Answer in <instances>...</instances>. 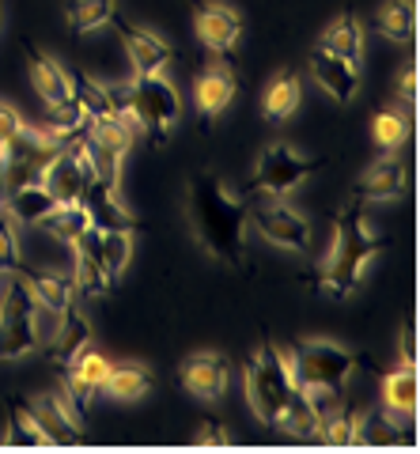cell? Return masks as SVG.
<instances>
[{"mask_svg": "<svg viewBox=\"0 0 420 454\" xmlns=\"http://www.w3.org/2000/svg\"><path fill=\"white\" fill-rule=\"evenodd\" d=\"M186 205H190V223H193L198 243L216 262L243 269L246 265V201L243 197H235L216 175L201 170L198 178H190Z\"/></svg>", "mask_w": 420, "mask_h": 454, "instance_id": "cell-1", "label": "cell"}, {"mask_svg": "<svg viewBox=\"0 0 420 454\" xmlns=\"http://www.w3.org/2000/svg\"><path fill=\"white\" fill-rule=\"evenodd\" d=\"M386 247H390L386 239L368 231L360 201H348L338 216H333V243L326 250V258L318 262L315 288L333 295V300L353 295L360 288L363 273H368V265L375 262V254H383Z\"/></svg>", "mask_w": 420, "mask_h": 454, "instance_id": "cell-2", "label": "cell"}, {"mask_svg": "<svg viewBox=\"0 0 420 454\" xmlns=\"http://www.w3.org/2000/svg\"><path fill=\"white\" fill-rule=\"evenodd\" d=\"M296 372H292V356H284L280 348H273L269 340L254 352V360L246 364V402L254 409V417L261 424L276 428L284 405L296 394Z\"/></svg>", "mask_w": 420, "mask_h": 454, "instance_id": "cell-3", "label": "cell"}, {"mask_svg": "<svg viewBox=\"0 0 420 454\" xmlns=\"http://www.w3.org/2000/svg\"><path fill=\"white\" fill-rule=\"evenodd\" d=\"M121 110L133 125H140L152 140L163 145V140L171 137V129L178 125L182 103H178V91L171 88V80H167L163 73H148V76H136L129 83V91L121 95Z\"/></svg>", "mask_w": 420, "mask_h": 454, "instance_id": "cell-4", "label": "cell"}, {"mask_svg": "<svg viewBox=\"0 0 420 454\" xmlns=\"http://www.w3.org/2000/svg\"><path fill=\"white\" fill-rule=\"evenodd\" d=\"M360 356L353 348H341L333 340H307L292 356V372H296V387L311 397L338 394L348 379H353Z\"/></svg>", "mask_w": 420, "mask_h": 454, "instance_id": "cell-5", "label": "cell"}, {"mask_svg": "<svg viewBox=\"0 0 420 454\" xmlns=\"http://www.w3.org/2000/svg\"><path fill=\"white\" fill-rule=\"evenodd\" d=\"M61 148H65V140H58L50 129L23 125L8 145H0V182H4V190L27 186V182H42L50 163L61 155Z\"/></svg>", "mask_w": 420, "mask_h": 454, "instance_id": "cell-6", "label": "cell"}, {"mask_svg": "<svg viewBox=\"0 0 420 454\" xmlns=\"http://www.w3.org/2000/svg\"><path fill=\"white\" fill-rule=\"evenodd\" d=\"M35 295L27 292L19 273H12L0 295V360H23L38 348V318Z\"/></svg>", "mask_w": 420, "mask_h": 454, "instance_id": "cell-7", "label": "cell"}, {"mask_svg": "<svg viewBox=\"0 0 420 454\" xmlns=\"http://www.w3.org/2000/svg\"><path fill=\"white\" fill-rule=\"evenodd\" d=\"M246 220L254 223V231L265 239L269 247L280 250H292V254H307L311 250V223L292 205H284L280 197H254L246 205Z\"/></svg>", "mask_w": 420, "mask_h": 454, "instance_id": "cell-8", "label": "cell"}, {"mask_svg": "<svg viewBox=\"0 0 420 454\" xmlns=\"http://www.w3.org/2000/svg\"><path fill=\"white\" fill-rule=\"evenodd\" d=\"M322 167H326V160L299 155L292 145H269L254 163V190L269 193V197H284L296 186H303V182Z\"/></svg>", "mask_w": 420, "mask_h": 454, "instance_id": "cell-9", "label": "cell"}, {"mask_svg": "<svg viewBox=\"0 0 420 454\" xmlns=\"http://www.w3.org/2000/svg\"><path fill=\"white\" fill-rule=\"evenodd\" d=\"M31 413L42 435H46V447H73L83 439V409H76V402L65 390H53L31 402Z\"/></svg>", "mask_w": 420, "mask_h": 454, "instance_id": "cell-10", "label": "cell"}, {"mask_svg": "<svg viewBox=\"0 0 420 454\" xmlns=\"http://www.w3.org/2000/svg\"><path fill=\"white\" fill-rule=\"evenodd\" d=\"M193 27H198V38L208 53L216 57H231L235 46L243 38V20L231 4H220V0H198V16H193Z\"/></svg>", "mask_w": 420, "mask_h": 454, "instance_id": "cell-11", "label": "cell"}, {"mask_svg": "<svg viewBox=\"0 0 420 454\" xmlns=\"http://www.w3.org/2000/svg\"><path fill=\"white\" fill-rule=\"evenodd\" d=\"M182 387H186L193 397L201 402H220L228 394V382H231V367L220 352H198L182 364Z\"/></svg>", "mask_w": 420, "mask_h": 454, "instance_id": "cell-12", "label": "cell"}, {"mask_svg": "<svg viewBox=\"0 0 420 454\" xmlns=\"http://www.w3.org/2000/svg\"><path fill=\"white\" fill-rule=\"evenodd\" d=\"M73 250H76V288L83 295H106L114 288V277H110L103 262V235L95 227L73 239Z\"/></svg>", "mask_w": 420, "mask_h": 454, "instance_id": "cell-13", "label": "cell"}, {"mask_svg": "<svg viewBox=\"0 0 420 454\" xmlns=\"http://www.w3.org/2000/svg\"><path fill=\"white\" fill-rule=\"evenodd\" d=\"M83 208L91 216L95 231H136V220L129 208H121L118 201V186H110L103 178H91L88 190H83Z\"/></svg>", "mask_w": 420, "mask_h": 454, "instance_id": "cell-14", "label": "cell"}, {"mask_svg": "<svg viewBox=\"0 0 420 454\" xmlns=\"http://www.w3.org/2000/svg\"><path fill=\"white\" fill-rule=\"evenodd\" d=\"M231 98H235V73L216 57L193 80V103H198V114L205 121H213L231 106Z\"/></svg>", "mask_w": 420, "mask_h": 454, "instance_id": "cell-15", "label": "cell"}, {"mask_svg": "<svg viewBox=\"0 0 420 454\" xmlns=\"http://www.w3.org/2000/svg\"><path fill=\"white\" fill-rule=\"evenodd\" d=\"M118 38H121L125 53H129V61H133V73H136V76L163 73V68L171 65V57H175L171 42H163L159 35L144 31V27H129V23H121V27H118Z\"/></svg>", "mask_w": 420, "mask_h": 454, "instance_id": "cell-16", "label": "cell"}, {"mask_svg": "<svg viewBox=\"0 0 420 454\" xmlns=\"http://www.w3.org/2000/svg\"><path fill=\"white\" fill-rule=\"evenodd\" d=\"M311 76L322 91L338 103H353L356 91H360V65L345 61V57H333L326 50H315L311 53Z\"/></svg>", "mask_w": 420, "mask_h": 454, "instance_id": "cell-17", "label": "cell"}, {"mask_svg": "<svg viewBox=\"0 0 420 454\" xmlns=\"http://www.w3.org/2000/svg\"><path fill=\"white\" fill-rule=\"evenodd\" d=\"M27 73H31V88L38 91V98L46 106H58L65 98H73V73L42 50H35L31 42H27Z\"/></svg>", "mask_w": 420, "mask_h": 454, "instance_id": "cell-18", "label": "cell"}, {"mask_svg": "<svg viewBox=\"0 0 420 454\" xmlns=\"http://www.w3.org/2000/svg\"><path fill=\"white\" fill-rule=\"evenodd\" d=\"M106 372H110V360L103 356V352H95V348H83L80 356H76L73 364H68V375H65V394L76 402V409H83V413H88L91 397L103 390Z\"/></svg>", "mask_w": 420, "mask_h": 454, "instance_id": "cell-19", "label": "cell"}, {"mask_svg": "<svg viewBox=\"0 0 420 454\" xmlns=\"http://www.w3.org/2000/svg\"><path fill=\"white\" fill-rule=\"evenodd\" d=\"M16 273L23 277L27 292L35 295V303L42 310H50V315H61V310L76 303V280H68L65 273H53V269H23V265Z\"/></svg>", "mask_w": 420, "mask_h": 454, "instance_id": "cell-20", "label": "cell"}, {"mask_svg": "<svg viewBox=\"0 0 420 454\" xmlns=\"http://www.w3.org/2000/svg\"><path fill=\"white\" fill-rule=\"evenodd\" d=\"M405 193V167L394 152L371 163L356 182V201H394Z\"/></svg>", "mask_w": 420, "mask_h": 454, "instance_id": "cell-21", "label": "cell"}, {"mask_svg": "<svg viewBox=\"0 0 420 454\" xmlns=\"http://www.w3.org/2000/svg\"><path fill=\"white\" fill-rule=\"evenodd\" d=\"M58 318H61V325H58V337H53V345H50V360L68 367L83 348L91 345V322L76 303L68 310H61Z\"/></svg>", "mask_w": 420, "mask_h": 454, "instance_id": "cell-22", "label": "cell"}, {"mask_svg": "<svg viewBox=\"0 0 420 454\" xmlns=\"http://www.w3.org/2000/svg\"><path fill=\"white\" fill-rule=\"evenodd\" d=\"M416 364L413 360H405L398 364L394 372H386L383 379V405H386V413L394 417V420H413L416 417Z\"/></svg>", "mask_w": 420, "mask_h": 454, "instance_id": "cell-23", "label": "cell"}, {"mask_svg": "<svg viewBox=\"0 0 420 454\" xmlns=\"http://www.w3.org/2000/svg\"><path fill=\"white\" fill-rule=\"evenodd\" d=\"M73 98L80 103L83 118L88 121H106V118H121V95H114L106 83L91 80L88 73H73Z\"/></svg>", "mask_w": 420, "mask_h": 454, "instance_id": "cell-24", "label": "cell"}, {"mask_svg": "<svg viewBox=\"0 0 420 454\" xmlns=\"http://www.w3.org/2000/svg\"><path fill=\"white\" fill-rule=\"evenodd\" d=\"M276 428L284 435H292V439H303V443H318V435H322V409L315 405L311 394L296 390V394H292V402L284 405V413H280Z\"/></svg>", "mask_w": 420, "mask_h": 454, "instance_id": "cell-25", "label": "cell"}, {"mask_svg": "<svg viewBox=\"0 0 420 454\" xmlns=\"http://www.w3.org/2000/svg\"><path fill=\"white\" fill-rule=\"evenodd\" d=\"M46 190L58 197V205H73V201H83V190H88V175H83V167L73 160V152L61 148V155L50 163L46 170Z\"/></svg>", "mask_w": 420, "mask_h": 454, "instance_id": "cell-26", "label": "cell"}, {"mask_svg": "<svg viewBox=\"0 0 420 454\" xmlns=\"http://www.w3.org/2000/svg\"><path fill=\"white\" fill-rule=\"evenodd\" d=\"M53 205H58V197L46 190V182H27V186L4 193V212L19 223H38Z\"/></svg>", "mask_w": 420, "mask_h": 454, "instance_id": "cell-27", "label": "cell"}, {"mask_svg": "<svg viewBox=\"0 0 420 454\" xmlns=\"http://www.w3.org/2000/svg\"><path fill=\"white\" fill-rule=\"evenodd\" d=\"M318 50H326L333 57H345V61L360 65V53H363V27L356 16H341L333 20L326 31L318 38Z\"/></svg>", "mask_w": 420, "mask_h": 454, "instance_id": "cell-28", "label": "cell"}, {"mask_svg": "<svg viewBox=\"0 0 420 454\" xmlns=\"http://www.w3.org/2000/svg\"><path fill=\"white\" fill-rule=\"evenodd\" d=\"M299 98H303L299 76H296V73H280V76H273L269 88H265L261 114H265L269 121H288L292 114L299 110Z\"/></svg>", "mask_w": 420, "mask_h": 454, "instance_id": "cell-29", "label": "cell"}, {"mask_svg": "<svg viewBox=\"0 0 420 454\" xmlns=\"http://www.w3.org/2000/svg\"><path fill=\"white\" fill-rule=\"evenodd\" d=\"M0 443L4 447H46V435H42L38 420L31 413V402H23V397H12L8 405V428L0 435Z\"/></svg>", "mask_w": 420, "mask_h": 454, "instance_id": "cell-30", "label": "cell"}, {"mask_svg": "<svg viewBox=\"0 0 420 454\" xmlns=\"http://www.w3.org/2000/svg\"><path fill=\"white\" fill-rule=\"evenodd\" d=\"M35 227H42L50 239H61V243H73L76 235H83L91 227V216L88 208H83V201H73V205H53L46 216H42Z\"/></svg>", "mask_w": 420, "mask_h": 454, "instance_id": "cell-31", "label": "cell"}, {"mask_svg": "<svg viewBox=\"0 0 420 454\" xmlns=\"http://www.w3.org/2000/svg\"><path fill=\"white\" fill-rule=\"evenodd\" d=\"M103 390L114 397V402H136V397H144L152 390V372L144 364H121V367L110 364Z\"/></svg>", "mask_w": 420, "mask_h": 454, "instance_id": "cell-32", "label": "cell"}, {"mask_svg": "<svg viewBox=\"0 0 420 454\" xmlns=\"http://www.w3.org/2000/svg\"><path fill=\"white\" fill-rule=\"evenodd\" d=\"M379 35L398 42V46H409L413 35H416V8L413 0H386V4L379 8Z\"/></svg>", "mask_w": 420, "mask_h": 454, "instance_id": "cell-33", "label": "cell"}, {"mask_svg": "<svg viewBox=\"0 0 420 454\" xmlns=\"http://www.w3.org/2000/svg\"><path fill=\"white\" fill-rule=\"evenodd\" d=\"M114 12H118V0H73L68 27H73L76 38H88L95 31H103V27L114 20Z\"/></svg>", "mask_w": 420, "mask_h": 454, "instance_id": "cell-34", "label": "cell"}, {"mask_svg": "<svg viewBox=\"0 0 420 454\" xmlns=\"http://www.w3.org/2000/svg\"><path fill=\"white\" fill-rule=\"evenodd\" d=\"M371 137H375V145L386 148V152L401 148L405 140H409V110H401V106L379 110L371 121Z\"/></svg>", "mask_w": 420, "mask_h": 454, "instance_id": "cell-35", "label": "cell"}, {"mask_svg": "<svg viewBox=\"0 0 420 454\" xmlns=\"http://www.w3.org/2000/svg\"><path fill=\"white\" fill-rule=\"evenodd\" d=\"M42 129H50L58 140H68V137H76V133L88 129V118H83V110H80L76 98H65V103L50 106V121L42 125Z\"/></svg>", "mask_w": 420, "mask_h": 454, "instance_id": "cell-36", "label": "cell"}, {"mask_svg": "<svg viewBox=\"0 0 420 454\" xmlns=\"http://www.w3.org/2000/svg\"><path fill=\"white\" fill-rule=\"evenodd\" d=\"M99 235H103V262L110 269V277L118 280L133 258V231H99Z\"/></svg>", "mask_w": 420, "mask_h": 454, "instance_id": "cell-37", "label": "cell"}, {"mask_svg": "<svg viewBox=\"0 0 420 454\" xmlns=\"http://www.w3.org/2000/svg\"><path fill=\"white\" fill-rule=\"evenodd\" d=\"M19 269V235L8 212H0V273H16Z\"/></svg>", "mask_w": 420, "mask_h": 454, "instance_id": "cell-38", "label": "cell"}, {"mask_svg": "<svg viewBox=\"0 0 420 454\" xmlns=\"http://www.w3.org/2000/svg\"><path fill=\"white\" fill-rule=\"evenodd\" d=\"M23 125L27 121L19 118V110H12L8 103H0V145H8V140L23 129Z\"/></svg>", "mask_w": 420, "mask_h": 454, "instance_id": "cell-39", "label": "cell"}, {"mask_svg": "<svg viewBox=\"0 0 420 454\" xmlns=\"http://www.w3.org/2000/svg\"><path fill=\"white\" fill-rule=\"evenodd\" d=\"M193 443L198 447H223V443H231V435L223 428H201L198 435H193Z\"/></svg>", "mask_w": 420, "mask_h": 454, "instance_id": "cell-40", "label": "cell"}, {"mask_svg": "<svg viewBox=\"0 0 420 454\" xmlns=\"http://www.w3.org/2000/svg\"><path fill=\"white\" fill-rule=\"evenodd\" d=\"M401 91H405V103H416V65L405 68V76H401Z\"/></svg>", "mask_w": 420, "mask_h": 454, "instance_id": "cell-41", "label": "cell"}, {"mask_svg": "<svg viewBox=\"0 0 420 454\" xmlns=\"http://www.w3.org/2000/svg\"><path fill=\"white\" fill-rule=\"evenodd\" d=\"M405 360L416 364V333H413V325H405Z\"/></svg>", "mask_w": 420, "mask_h": 454, "instance_id": "cell-42", "label": "cell"}, {"mask_svg": "<svg viewBox=\"0 0 420 454\" xmlns=\"http://www.w3.org/2000/svg\"><path fill=\"white\" fill-rule=\"evenodd\" d=\"M0 190H4V182H0Z\"/></svg>", "mask_w": 420, "mask_h": 454, "instance_id": "cell-43", "label": "cell"}]
</instances>
